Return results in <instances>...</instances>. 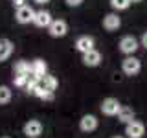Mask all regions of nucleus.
I'll use <instances>...</instances> for the list:
<instances>
[{
    "mask_svg": "<svg viewBox=\"0 0 147 138\" xmlns=\"http://www.w3.org/2000/svg\"><path fill=\"white\" fill-rule=\"evenodd\" d=\"M121 70H123V74H127V76H136V74L142 70L140 59H136V57H127V59H123Z\"/></svg>",
    "mask_w": 147,
    "mask_h": 138,
    "instance_id": "obj_1",
    "label": "nucleus"
},
{
    "mask_svg": "<svg viewBox=\"0 0 147 138\" xmlns=\"http://www.w3.org/2000/svg\"><path fill=\"white\" fill-rule=\"evenodd\" d=\"M125 135L129 138H142L145 135V125L142 122H138V120H134V122L125 125Z\"/></svg>",
    "mask_w": 147,
    "mask_h": 138,
    "instance_id": "obj_2",
    "label": "nucleus"
},
{
    "mask_svg": "<svg viewBox=\"0 0 147 138\" xmlns=\"http://www.w3.org/2000/svg\"><path fill=\"white\" fill-rule=\"evenodd\" d=\"M119 109H121V105H119V101L116 98H107V99H103V103H101V112L107 114V116L118 114Z\"/></svg>",
    "mask_w": 147,
    "mask_h": 138,
    "instance_id": "obj_3",
    "label": "nucleus"
},
{
    "mask_svg": "<svg viewBox=\"0 0 147 138\" xmlns=\"http://www.w3.org/2000/svg\"><path fill=\"white\" fill-rule=\"evenodd\" d=\"M24 135L28 138H39L42 135V123L39 120H30L24 125Z\"/></svg>",
    "mask_w": 147,
    "mask_h": 138,
    "instance_id": "obj_4",
    "label": "nucleus"
},
{
    "mask_svg": "<svg viewBox=\"0 0 147 138\" xmlns=\"http://www.w3.org/2000/svg\"><path fill=\"white\" fill-rule=\"evenodd\" d=\"M119 50L127 55H132L138 50V41L132 35H125L121 41H119Z\"/></svg>",
    "mask_w": 147,
    "mask_h": 138,
    "instance_id": "obj_5",
    "label": "nucleus"
},
{
    "mask_svg": "<svg viewBox=\"0 0 147 138\" xmlns=\"http://www.w3.org/2000/svg\"><path fill=\"white\" fill-rule=\"evenodd\" d=\"M48 31H50V35L52 37H64L68 33V24L64 20H61V18H57V20H53L52 24H50V28H48Z\"/></svg>",
    "mask_w": 147,
    "mask_h": 138,
    "instance_id": "obj_6",
    "label": "nucleus"
},
{
    "mask_svg": "<svg viewBox=\"0 0 147 138\" xmlns=\"http://www.w3.org/2000/svg\"><path fill=\"white\" fill-rule=\"evenodd\" d=\"M33 17H35V11L30 6L17 9V13H15V18L18 24H30V22H33Z\"/></svg>",
    "mask_w": 147,
    "mask_h": 138,
    "instance_id": "obj_7",
    "label": "nucleus"
},
{
    "mask_svg": "<svg viewBox=\"0 0 147 138\" xmlns=\"http://www.w3.org/2000/svg\"><path fill=\"white\" fill-rule=\"evenodd\" d=\"M53 22L52 15H50L48 11H44V9H40V11H35V17H33V24L39 26V28H50V24Z\"/></svg>",
    "mask_w": 147,
    "mask_h": 138,
    "instance_id": "obj_8",
    "label": "nucleus"
},
{
    "mask_svg": "<svg viewBox=\"0 0 147 138\" xmlns=\"http://www.w3.org/2000/svg\"><path fill=\"white\" fill-rule=\"evenodd\" d=\"M79 127H81V131H85V133L96 131V129H98V118H96L94 114H85L79 122Z\"/></svg>",
    "mask_w": 147,
    "mask_h": 138,
    "instance_id": "obj_9",
    "label": "nucleus"
},
{
    "mask_svg": "<svg viewBox=\"0 0 147 138\" xmlns=\"http://www.w3.org/2000/svg\"><path fill=\"white\" fill-rule=\"evenodd\" d=\"M119 26H121V18H119L118 15H114V13L105 15V18H103V28L107 31H116Z\"/></svg>",
    "mask_w": 147,
    "mask_h": 138,
    "instance_id": "obj_10",
    "label": "nucleus"
},
{
    "mask_svg": "<svg viewBox=\"0 0 147 138\" xmlns=\"http://www.w3.org/2000/svg\"><path fill=\"white\" fill-rule=\"evenodd\" d=\"M76 48L79 50L81 53H88L90 50H94V39L88 37V35H83L76 41Z\"/></svg>",
    "mask_w": 147,
    "mask_h": 138,
    "instance_id": "obj_11",
    "label": "nucleus"
},
{
    "mask_svg": "<svg viewBox=\"0 0 147 138\" xmlns=\"http://www.w3.org/2000/svg\"><path fill=\"white\" fill-rule=\"evenodd\" d=\"M13 43L9 39H0V63H4V61H7L9 57H11V53H13Z\"/></svg>",
    "mask_w": 147,
    "mask_h": 138,
    "instance_id": "obj_12",
    "label": "nucleus"
},
{
    "mask_svg": "<svg viewBox=\"0 0 147 138\" xmlns=\"http://www.w3.org/2000/svg\"><path fill=\"white\" fill-rule=\"evenodd\" d=\"M83 63H85L86 66H98L101 63V53L98 50H90L88 53H83Z\"/></svg>",
    "mask_w": 147,
    "mask_h": 138,
    "instance_id": "obj_13",
    "label": "nucleus"
},
{
    "mask_svg": "<svg viewBox=\"0 0 147 138\" xmlns=\"http://www.w3.org/2000/svg\"><path fill=\"white\" fill-rule=\"evenodd\" d=\"M31 74H35V76L42 77L46 76V70H48V66H46V63L42 61V59H35V61H31Z\"/></svg>",
    "mask_w": 147,
    "mask_h": 138,
    "instance_id": "obj_14",
    "label": "nucleus"
},
{
    "mask_svg": "<svg viewBox=\"0 0 147 138\" xmlns=\"http://www.w3.org/2000/svg\"><path fill=\"white\" fill-rule=\"evenodd\" d=\"M118 118H119V122H123L127 125V123L134 122V110H132L131 107H121L119 112H118Z\"/></svg>",
    "mask_w": 147,
    "mask_h": 138,
    "instance_id": "obj_15",
    "label": "nucleus"
},
{
    "mask_svg": "<svg viewBox=\"0 0 147 138\" xmlns=\"http://www.w3.org/2000/svg\"><path fill=\"white\" fill-rule=\"evenodd\" d=\"M13 72H15V76H28L31 72V64L28 61H17L13 66Z\"/></svg>",
    "mask_w": 147,
    "mask_h": 138,
    "instance_id": "obj_16",
    "label": "nucleus"
},
{
    "mask_svg": "<svg viewBox=\"0 0 147 138\" xmlns=\"http://www.w3.org/2000/svg\"><path fill=\"white\" fill-rule=\"evenodd\" d=\"M40 85H42L46 90L53 92L55 89H57V85H59V83H57V79H55L53 76H48V74H46V76H42V77H40Z\"/></svg>",
    "mask_w": 147,
    "mask_h": 138,
    "instance_id": "obj_17",
    "label": "nucleus"
},
{
    "mask_svg": "<svg viewBox=\"0 0 147 138\" xmlns=\"http://www.w3.org/2000/svg\"><path fill=\"white\" fill-rule=\"evenodd\" d=\"M11 101V89L6 85H0V105H6Z\"/></svg>",
    "mask_w": 147,
    "mask_h": 138,
    "instance_id": "obj_18",
    "label": "nucleus"
},
{
    "mask_svg": "<svg viewBox=\"0 0 147 138\" xmlns=\"http://www.w3.org/2000/svg\"><path fill=\"white\" fill-rule=\"evenodd\" d=\"M110 6L114 9H118V11H123V9H127L131 6V0H110Z\"/></svg>",
    "mask_w": 147,
    "mask_h": 138,
    "instance_id": "obj_19",
    "label": "nucleus"
},
{
    "mask_svg": "<svg viewBox=\"0 0 147 138\" xmlns=\"http://www.w3.org/2000/svg\"><path fill=\"white\" fill-rule=\"evenodd\" d=\"M28 76H15L13 77V83H15V87H26L28 85Z\"/></svg>",
    "mask_w": 147,
    "mask_h": 138,
    "instance_id": "obj_20",
    "label": "nucleus"
},
{
    "mask_svg": "<svg viewBox=\"0 0 147 138\" xmlns=\"http://www.w3.org/2000/svg\"><path fill=\"white\" fill-rule=\"evenodd\" d=\"M13 6H15L17 9H20V7L28 6V4H26V0H13Z\"/></svg>",
    "mask_w": 147,
    "mask_h": 138,
    "instance_id": "obj_21",
    "label": "nucleus"
},
{
    "mask_svg": "<svg viewBox=\"0 0 147 138\" xmlns=\"http://www.w3.org/2000/svg\"><path fill=\"white\" fill-rule=\"evenodd\" d=\"M66 4L70 7H77V6H81V4H83V0H66Z\"/></svg>",
    "mask_w": 147,
    "mask_h": 138,
    "instance_id": "obj_22",
    "label": "nucleus"
},
{
    "mask_svg": "<svg viewBox=\"0 0 147 138\" xmlns=\"http://www.w3.org/2000/svg\"><path fill=\"white\" fill-rule=\"evenodd\" d=\"M33 2H35V4H39V6H44V4H48L50 0H33Z\"/></svg>",
    "mask_w": 147,
    "mask_h": 138,
    "instance_id": "obj_23",
    "label": "nucleus"
},
{
    "mask_svg": "<svg viewBox=\"0 0 147 138\" xmlns=\"http://www.w3.org/2000/svg\"><path fill=\"white\" fill-rule=\"evenodd\" d=\"M142 44H144L145 48H147V31H145V33H144V37H142Z\"/></svg>",
    "mask_w": 147,
    "mask_h": 138,
    "instance_id": "obj_24",
    "label": "nucleus"
},
{
    "mask_svg": "<svg viewBox=\"0 0 147 138\" xmlns=\"http://www.w3.org/2000/svg\"><path fill=\"white\" fill-rule=\"evenodd\" d=\"M131 2H142V0H131Z\"/></svg>",
    "mask_w": 147,
    "mask_h": 138,
    "instance_id": "obj_25",
    "label": "nucleus"
},
{
    "mask_svg": "<svg viewBox=\"0 0 147 138\" xmlns=\"http://www.w3.org/2000/svg\"><path fill=\"white\" fill-rule=\"evenodd\" d=\"M114 138H121V136H114Z\"/></svg>",
    "mask_w": 147,
    "mask_h": 138,
    "instance_id": "obj_26",
    "label": "nucleus"
},
{
    "mask_svg": "<svg viewBox=\"0 0 147 138\" xmlns=\"http://www.w3.org/2000/svg\"><path fill=\"white\" fill-rule=\"evenodd\" d=\"M4 138H9V136H4Z\"/></svg>",
    "mask_w": 147,
    "mask_h": 138,
    "instance_id": "obj_27",
    "label": "nucleus"
}]
</instances>
